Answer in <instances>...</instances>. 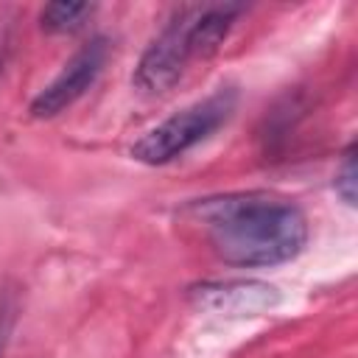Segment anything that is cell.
Instances as JSON below:
<instances>
[{
	"instance_id": "3",
	"label": "cell",
	"mask_w": 358,
	"mask_h": 358,
	"mask_svg": "<svg viewBox=\"0 0 358 358\" xmlns=\"http://www.w3.org/2000/svg\"><path fill=\"white\" fill-rule=\"evenodd\" d=\"M238 92L232 87H221L213 95L185 106L182 112L165 117L154 129H148L134 145L131 159L143 165H168L179 157H185L190 148L204 143L210 134H215L235 112Z\"/></svg>"
},
{
	"instance_id": "2",
	"label": "cell",
	"mask_w": 358,
	"mask_h": 358,
	"mask_svg": "<svg viewBox=\"0 0 358 358\" xmlns=\"http://www.w3.org/2000/svg\"><path fill=\"white\" fill-rule=\"evenodd\" d=\"M241 14L243 6L235 3L182 6L143 50L131 87L143 95L168 92L196 59H210L224 45Z\"/></svg>"
},
{
	"instance_id": "9",
	"label": "cell",
	"mask_w": 358,
	"mask_h": 358,
	"mask_svg": "<svg viewBox=\"0 0 358 358\" xmlns=\"http://www.w3.org/2000/svg\"><path fill=\"white\" fill-rule=\"evenodd\" d=\"M3 59H6V34L0 31V70H3Z\"/></svg>"
},
{
	"instance_id": "5",
	"label": "cell",
	"mask_w": 358,
	"mask_h": 358,
	"mask_svg": "<svg viewBox=\"0 0 358 358\" xmlns=\"http://www.w3.org/2000/svg\"><path fill=\"white\" fill-rule=\"evenodd\" d=\"M187 299L199 310L224 316H257L280 302V291L263 280H218L199 282L187 291Z\"/></svg>"
},
{
	"instance_id": "1",
	"label": "cell",
	"mask_w": 358,
	"mask_h": 358,
	"mask_svg": "<svg viewBox=\"0 0 358 358\" xmlns=\"http://www.w3.org/2000/svg\"><path fill=\"white\" fill-rule=\"evenodd\" d=\"M210 249L229 266L260 268L294 260L308 243L305 213L274 193L246 190L199 199L187 207Z\"/></svg>"
},
{
	"instance_id": "7",
	"label": "cell",
	"mask_w": 358,
	"mask_h": 358,
	"mask_svg": "<svg viewBox=\"0 0 358 358\" xmlns=\"http://www.w3.org/2000/svg\"><path fill=\"white\" fill-rule=\"evenodd\" d=\"M355 182H358V171H355V143L347 145V151L341 154V162L336 168V179L333 187L341 196V201L347 207H355Z\"/></svg>"
},
{
	"instance_id": "6",
	"label": "cell",
	"mask_w": 358,
	"mask_h": 358,
	"mask_svg": "<svg viewBox=\"0 0 358 358\" xmlns=\"http://www.w3.org/2000/svg\"><path fill=\"white\" fill-rule=\"evenodd\" d=\"M95 14L92 3H48L39 11V25L48 34H73Z\"/></svg>"
},
{
	"instance_id": "4",
	"label": "cell",
	"mask_w": 358,
	"mask_h": 358,
	"mask_svg": "<svg viewBox=\"0 0 358 358\" xmlns=\"http://www.w3.org/2000/svg\"><path fill=\"white\" fill-rule=\"evenodd\" d=\"M109 59V39L106 36H92L87 45H81L67 62L64 67L53 76L50 84H45L34 101H31V117L36 120H48L62 115L67 106H73L101 76V70L106 67Z\"/></svg>"
},
{
	"instance_id": "8",
	"label": "cell",
	"mask_w": 358,
	"mask_h": 358,
	"mask_svg": "<svg viewBox=\"0 0 358 358\" xmlns=\"http://www.w3.org/2000/svg\"><path fill=\"white\" fill-rule=\"evenodd\" d=\"M11 310L3 305L0 308V358H3V347H6V338H8V324H11Z\"/></svg>"
}]
</instances>
